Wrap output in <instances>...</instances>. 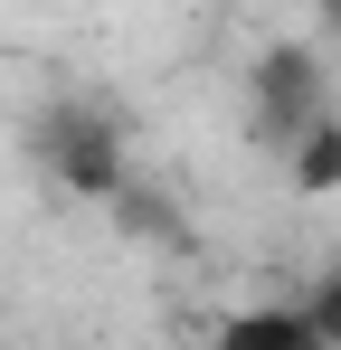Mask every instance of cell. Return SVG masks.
Wrapping results in <instances>:
<instances>
[{"label":"cell","mask_w":341,"mask_h":350,"mask_svg":"<svg viewBox=\"0 0 341 350\" xmlns=\"http://www.w3.org/2000/svg\"><path fill=\"white\" fill-rule=\"evenodd\" d=\"M29 161L66 189V199H95L105 208L114 189L133 180V152H123V123L105 114V105H86V95H57V105H38V123H29Z\"/></svg>","instance_id":"obj_1"},{"label":"cell","mask_w":341,"mask_h":350,"mask_svg":"<svg viewBox=\"0 0 341 350\" xmlns=\"http://www.w3.org/2000/svg\"><path fill=\"white\" fill-rule=\"evenodd\" d=\"M323 105H332V66H323L313 38H275V48H256V66H247V133H256L266 152H284Z\"/></svg>","instance_id":"obj_2"},{"label":"cell","mask_w":341,"mask_h":350,"mask_svg":"<svg viewBox=\"0 0 341 350\" xmlns=\"http://www.w3.org/2000/svg\"><path fill=\"white\" fill-rule=\"evenodd\" d=\"M284 180H294L303 199H332L341 189V105H323V114L284 142Z\"/></svg>","instance_id":"obj_3"},{"label":"cell","mask_w":341,"mask_h":350,"mask_svg":"<svg viewBox=\"0 0 341 350\" xmlns=\"http://www.w3.org/2000/svg\"><path fill=\"white\" fill-rule=\"evenodd\" d=\"M105 208H114V228H123V237H142V246H180V208H170L152 180H123Z\"/></svg>","instance_id":"obj_4"},{"label":"cell","mask_w":341,"mask_h":350,"mask_svg":"<svg viewBox=\"0 0 341 350\" xmlns=\"http://www.w3.org/2000/svg\"><path fill=\"white\" fill-rule=\"evenodd\" d=\"M218 341H303L313 350V332H303V303H247L218 322Z\"/></svg>","instance_id":"obj_5"},{"label":"cell","mask_w":341,"mask_h":350,"mask_svg":"<svg viewBox=\"0 0 341 350\" xmlns=\"http://www.w3.org/2000/svg\"><path fill=\"white\" fill-rule=\"evenodd\" d=\"M294 303H303V332H313V350H341V265H323V275L294 293Z\"/></svg>","instance_id":"obj_6"},{"label":"cell","mask_w":341,"mask_h":350,"mask_svg":"<svg viewBox=\"0 0 341 350\" xmlns=\"http://www.w3.org/2000/svg\"><path fill=\"white\" fill-rule=\"evenodd\" d=\"M313 19H323V29H341V0H313Z\"/></svg>","instance_id":"obj_7"}]
</instances>
